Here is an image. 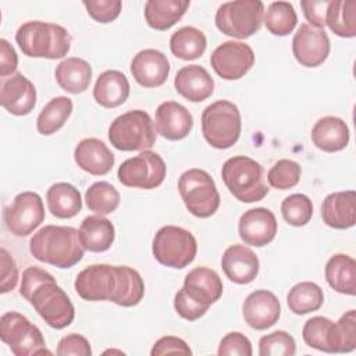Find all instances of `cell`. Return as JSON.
<instances>
[{
  "label": "cell",
  "instance_id": "cell-39",
  "mask_svg": "<svg viewBox=\"0 0 356 356\" xmlns=\"http://www.w3.org/2000/svg\"><path fill=\"white\" fill-rule=\"evenodd\" d=\"M331 353H348L356 348V310L350 309L332 324L330 337Z\"/></svg>",
  "mask_w": 356,
  "mask_h": 356
},
{
  "label": "cell",
  "instance_id": "cell-32",
  "mask_svg": "<svg viewBox=\"0 0 356 356\" xmlns=\"http://www.w3.org/2000/svg\"><path fill=\"white\" fill-rule=\"evenodd\" d=\"M49 211L57 218H72L82 209L79 191L68 182L53 184L46 192Z\"/></svg>",
  "mask_w": 356,
  "mask_h": 356
},
{
  "label": "cell",
  "instance_id": "cell-41",
  "mask_svg": "<svg viewBox=\"0 0 356 356\" xmlns=\"http://www.w3.org/2000/svg\"><path fill=\"white\" fill-rule=\"evenodd\" d=\"M332 324L334 321L321 316L309 318L302 328V337L306 345L317 350L331 353L330 337H331Z\"/></svg>",
  "mask_w": 356,
  "mask_h": 356
},
{
  "label": "cell",
  "instance_id": "cell-12",
  "mask_svg": "<svg viewBox=\"0 0 356 356\" xmlns=\"http://www.w3.org/2000/svg\"><path fill=\"white\" fill-rule=\"evenodd\" d=\"M165 174L167 167L161 156L152 150H143L121 163L117 178L128 188L154 189L163 184Z\"/></svg>",
  "mask_w": 356,
  "mask_h": 356
},
{
  "label": "cell",
  "instance_id": "cell-24",
  "mask_svg": "<svg viewBox=\"0 0 356 356\" xmlns=\"http://www.w3.org/2000/svg\"><path fill=\"white\" fill-rule=\"evenodd\" d=\"M182 288L195 302L210 307L221 298L224 286L220 275L214 270L196 267L185 275Z\"/></svg>",
  "mask_w": 356,
  "mask_h": 356
},
{
  "label": "cell",
  "instance_id": "cell-38",
  "mask_svg": "<svg viewBox=\"0 0 356 356\" xmlns=\"http://www.w3.org/2000/svg\"><path fill=\"white\" fill-rule=\"evenodd\" d=\"M85 203L90 211L106 216L120 206V192L110 182L99 181L86 189Z\"/></svg>",
  "mask_w": 356,
  "mask_h": 356
},
{
  "label": "cell",
  "instance_id": "cell-29",
  "mask_svg": "<svg viewBox=\"0 0 356 356\" xmlns=\"http://www.w3.org/2000/svg\"><path fill=\"white\" fill-rule=\"evenodd\" d=\"M115 229L110 220L102 216H88L79 227V239L85 250L100 253L111 248Z\"/></svg>",
  "mask_w": 356,
  "mask_h": 356
},
{
  "label": "cell",
  "instance_id": "cell-9",
  "mask_svg": "<svg viewBox=\"0 0 356 356\" xmlns=\"http://www.w3.org/2000/svg\"><path fill=\"white\" fill-rule=\"evenodd\" d=\"M264 4L259 0L222 3L216 13V26L227 36L246 39L261 28Z\"/></svg>",
  "mask_w": 356,
  "mask_h": 356
},
{
  "label": "cell",
  "instance_id": "cell-23",
  "mask_svg": "<svg viewBox=\"0 0 356 356\" xmlns=\"http://www.w3.org/2000/svg\"><path fill=\"white\" fill-rule=\"evenodd\" d=\"M321 218L325 225L335 229L353 227L356 222L355 191H341L327 195L321 204Z\"/></svg>",
  "mask_w": 356,
  "mask_h": 356
},
{
  "label": "cell",
  "instance_id": "cell-50",
  "mask_svg": "<svg viewBox=\"0 0 356 356\" xmlns=\"http://www.w3.org/2000/svg\"><path fill=\"white\" fill-rule=\"evenodd\" d=\"M330 0H305L300 3L303 14L312 26L323 29L325 26V13Z\"/></svg>",
  "mask_w": 356,
  "mask_h": 356
},
{
  "label": "cell",
  "instance_id": "cell-19",
  "mask_svg": "<svg viewBox=\"0 0 356 356\" xmlns=\"http://www.w3.org/2000/svg\"><path fill=\"white\" fill-rule=\"evenodd\" d=\"M193 128L191 111L172 100L163 102L156 108L154 129L168 140H181L189 135Z\"/></svg>",
  "mask_w": 356,
  "mask_h": 356
},
{
  "label": "cell",
  "instance_id": "cell-4",
  "mask_svg": "<svg viewBox=\"0 0 356 356\" xmlns=\"http://www.w3.org/2000/svg\"><path fill=\"white\" fill-rule=\"evenodd\" d=\"M70 32L53 22L28 21L15 33V42L21 51L33 58H61L71 49Z\"/></svg>",
  "mask_w": 356,
  "mask_h": 356
},
{
  "label": "cell",
  "instance_id": "cell-36",
  "mask_svg": "<svg viewBox=\"0 0 356 356\" xmlns=\"http://www.w3.org/2000/svg\"><path fill=\"white\" fill-rule=\"evenodd\" d=\"M323 289L316 282L310 281H303L293 285L286 295L289 310L298 316L318 310L323 306Z\"/></svg>",
  "mask_w": 356,
  "mask_h": 356
},
{
  "label": "cell",
  "instance_id": "cell-18",
  "mask_svg": "<svg viewBox=\"0 0 356 356\" xmlns=\"http://www.w3.org/2000/svg\"><path fill=\"white\" fill-rule=\"evenodd\" d=\"M131 74L140 86L157 88L168 78L170 61L164 53L156 49H145L134 56Z\"/></svg>",
  "mask_w": 356,
  "mask_h": 356
},
{
  "label": "cell",
  "instance_id": "cell-44",
  "mask_svg": "<svg viewBox=\"0 0 356 356\" xmlns=\"http://www.w3.org/2000/svg\"><path fill=\"white\" fill-rule=\"evenodd\" d=\"M88 14L100 24L114 21L120 13L122 3L120 0H89L82 3Z\"/></svg>",
  "mask_w": 356,
  "mask_h": 356
},
{
  "label": "cell",
  "instance_id": "cell-11",
  "mask_svg": "<svg viewBox=\"0 0 356 356\" xmlns=\"http://www.w3.org/2000/svg\"><path fill=\"white\" fill-rule=\"evenodd\" d=\"M0 338L15 356L51 355L40 330L18 312H7L1 316Z\"/></svg>",
  "mask_w": 356,
  "mask_h": 356
},
{
  "label": "cell",
  "instance_id": "cell-51",
  "mask_svg": "<svg viewBox=\"0 0 356 356\" xmlns=\"http://www.w3.org/2000/svg\"><path fill=\"white\" fill-rule=\"evenodd\" d=\"M18 65V57L14 47L6 39H0V76L15 74Z\"/></svg>",
  "mask_w": 356,
  "mask_h": 356
},
{
  "label": "cell",
  "instance_id": "cell-40",
  "mask_svg": "<svg viewBox=\"0 0 356 356\" xmlns=\"http://www.w3.org/2000/svg\"><path fill=\"white\" fill-rule=\"evenodd\" d=\"M281 214L289 225L303 227L312 220L313 203L303 193H292L282 200Z\"/></svg>",
  "mask_w": 356,
  "mask_h": 356
},
{
  "label": "cell",
  "instance_id": "cell-2",
  "mask_svg": "<svg viewBox=\"0 0 356 356\" xmlns=\"http://www.w3.org/2000/svg\"><path fill=\"white\" fill-rule=\"evenodd\" d=\"M19 293L51 328H65L75 317L68 295L58 286L56 278L40 267L31 266L24 270Z\"/></svg>",
  "mask_w": 356,
  "mask_h": 356
},
{
  "label": "cell",
  "instance_id": "cell-34",
  "mask_svg": "<svg viewBox=\"0 0 356 356\" xmlns=\"http://www.w3.org/2000/svg\"><path fill=\"white\" fill-rule=\"evenodd\" d=\"M207 46L204 33L195 26H182L170 38V49L172 54L181 60L199 58Z\"/></svg>",
  "mask_w": 356,
  "mask_h": 356
},
{
  "label": "cell",
  "instance_id": "cell-17",
  "mask_svg": "<svg viewBox=\"0 0 356 356\" xmlns=\"http://www.w3.org/2000/svg\"><path fill=\"white\" fill-rule=\"evenodd\" d=\"M242 314L249 327L261 331L273 327L278 321L281 305L273 292L257 289L246 296L242 305Z\"/></svg>",
  "mask_w": 356,
  "mask_h": 356
},
{
  "label": "cell",
  "instance_id": "cell-14",
  "mask_svg": "<svg viewBox=\"0 0 356 356\" xmlns=\"http://www.w3.org/2000/svg\"><path fill=\"white\" fill-rule=\"evenodd\" d=\"M210 64L216 74L225 81L241 79L254 64L252 47L243 42H222L210 56Z\"/></svg>",
  "mask_w": 356,
  "mask_h": 356
},
{
  "label": "cell",
  "instance_id": "cell-3",
  "mask_svg": "<svg viewBox=\"0 0 356 356\" xmlns=\"http://www.w3.org/2000/svg\"><path fill=\"white\" fill-rule=\"evenodd\" d=\"M31 254L58 268H70L83 257L79 229L67 225H44L29 241Z\"/></svg>",
  "mask_w": 356,
  "mask_h": 356
},
{
  "label": "cell",
  "instance_id": "cell-8",
  "mask_svg": "<svg viewBox=\"0 0 356 356\" xmlns=\"http://www.w3.org/2000/svg\"><path fill=\"white\" fill-rule=\"evenodd\" d=\"M178 192L186 210L199 218L213 216L220 207V193L211 175L200 168H191L181 174Z\"/></svg>",
  "mask_w": 356,
  "mask_h": 356
},
{
  "label": "cell",
  "instance_id": "cell-10",
  "mask_svg": "<svg viewBox=\"0 0 356 356\" xmlns=\"http://www.w3.org/2000/svg\"><path fill=\"white\" fill-rule=\"evenodd\" d=\"M152 252L160 264L171 268H184L195 260L197 243L188 229L177 225H164L153 238Z\"/></svg>",
  "mask_w": 356,
  "mask_h": 356
},
{
  "label": "cell",
  "instance_id": "cell-22",
  "mask_svg": "<svg viewBox=\"0 0 356 356\" xmlns=\"http://www.w3.org/2000/svg\"><path fill=\"white\" fill-rule=\"evenodd\" d=\"M76 165L90 175H106L114 165V154L107 145L97 138L82 139L74 150Z\"/></svg>",
  "mask_w": 356,
  "mask_h": 356
},
{
  "label": "cell",
  "instance_id": "cell-6",
  "mask_svg": "<svg viewBox=\"0 0 356 356\" xmlns=\"http://www.w3.org/2000/svg\"><path fill=\"white\" fill-rule=\"evenodd\" d=\"M242 122L236 104L229 100H217L202 113V134L214 149H228L241 136Z\"/></svg>",
  "mask_w": 356,
  "mask_h": 356
},
{
  "label": "cell",
  "instance_id": "cell-5",
  "mask_svg": "<svg viewBox=\"0 0 356 356\" xmlns=\"http://www.w3.org/2000/svg\"><path fill=\"white\" fill-rule=\"evenodd\" d=\"M221 177L231 195L239 202H259L268 193L263 165L248 156L228 159L222 164Z\"/></svg>",
  "mask_w": 356,
  "mask_h": 356
},
{
  "label": "cell",
  "instance_id": "cell-16",
  "mask_svg": "<svg viewBox=\"0 0 356 356\" xmlns=\"http://www.w3.org/2000/svg\"><path fill=\"white\" fill-rule=\"evenodd\" d=\"M241 239L250 246L261 248L268 245L277 234V220L271 210L256 207L245 211L238 222Z\"/></svg>",
  "mask_w": 356,
  "mask_h": 356
},
{
  "label": "cell",
  "instance_id": "cell-46",
  "mask_svg": "<svg viewBox=\"0 0 356 356\" xmlns=\"http://www.w3.org/2000/svg\"><path fill=\"white\" fill-rule=\"evenodd\" d=\"M174 307H175V312L178 313V316H181L182 318H185L188 321H195V320L200 318L209 310V306H204V305H200V303L195 302L185 292L184 288H181L175 293V296H174Z\"/></svg>",
  "mask_w": 356,
  "mask_h": 356
},
{
  "label": "cell",
  "instance_id": "cell-15",
  "mask_svg": "<svg viewBox=\"0 0 356 356\" xmlns=\"http://www.w3.org/2000/svg\"><path fill=\"white\" fill-rule=\"evenodd\" d=\"M330 39L324 29L302 24L292 39V53L299 64L314 68L323 64L330 54Z\"/></svg>",
  "mask_w": 356,
  "mask_h": 356
},
{
  "label": "cell",
  "instance_id": "cell-7",
  "mask_svg": "<svg viewBox=\"0 0 356 356\" xmlns=\"http://www.w3.org/2000/svg\"><path fill=\"white\" fill-rule=\"evenodd\" d=\"M108 140L122 152L149 150L156 142L154 122L143 110L127 111L110 124Z\"/></svg>",
  "mask_w": 356,
  "mask_h": 356
},
{
  "label": "cell",
  "instance_id": "cell-31",
  "mask_svg": "<svg viewBox=\"0 0 356 356\" xmlns=\"http://www.w3.org/2000/svg\"><path fill=\"white\" fill-rule=\"evenodd\" d=\"M325 280L328 285L343 295L356 293V261L353 257L337 253L325 264Z\"/></svg>",
  "mask_w": 356,
  "mask_h": 356
},
{
  "label": "cell",
  "instance_id": "cell-37",
  "mask_svg": "<svg viewBox=\"0 0 356 356\" xmlns=\"http://www.w3.org/2000/svg\"><path fill=\"white\" fill-rule=\"evenodd\" d=\"M264 25L267 31L275 36L289 35L296 24L298 15L289 1H274L264 11Z\"/></svg>",
  "mask_w": 356,
  "mask_h": 356
},
{
  "label": "cell",
  "instance_id": "cell-13",
  "mask_svg": "<svg viewBox=\"0 0 356 356\" xmlns=\"http://www.w3.org/2000/svg\"><path fill=\"white\" fill-rule=\"evenodd\" d=\"M44 220V206L36 192H21L4 209V224L15 236H26Z\"/></svg>",
  "mask_w": 356,
  "mask_h": 356
},
{
  "label": "cell",
  "instance_id": "cell-42",
  "mask_svg": "<svg viewBox=\"0 0 356 356\" xmlns=\"http://www.w3.org/2000/svg\"><path fill=\"white\" fill-rule=\"evenodd\" d=\"M300 174H302V168L296 161L289 159H282V160H278L268 170L267 181L273 188L285 191L298 185L300 179Z\"/></svg>",
  "mask_w": 356,
  "mask_h": 356
},
{
  "label": "cell",
  "instance_id": "cell-21",
  "mask_svg": "<svg viewBox=\"0 0 356 356\" xmlns=\"http://www.w3.org/2000/svg\"><path fill=\"white\" fill-rule=\"evenodd\" d=\"M259 257L245 245H232L225 249L221 257V268L227 278L235 284H249L259 274Z\"/></svg>",
  "mask_w": 356,
  "mask_h": 356
},
{
  "label": "cell",
  "instance_id": "cell-25",
  "mask_svg": "<svg viewBox=\"0 0 356 356\" xmlns=\"http://www.w3.org/2000/svg\"><path fill=\"white\" fill-rule=\"evenodd\" d=\"M175 90L186 100L199 103L211 96L214 81L202 65L191 64L182 67L174 79Z\"/></svg>",
  "mask_w": 356,
  "mask_h": 356
},
{
  "label": "cell",
  "instance_id": "cell-30",
  "mask_svg": "<svg viewBox=\"0 0 356 356\" xmlns=\"http://www.w3.org/2000/svg\"><path fill=\"white\" fill-rule=\"evenodd\" d=\"M189 0H147L145 3V19L156 31H167L186 13Z\"/></svg>",
  "mask_w": 356,
  "mask_h": 356
},
{
  "label": "cell",
  "instance_id": "cell-28",
  "mask_svg": "<svg viewBox=\"0 0 356 356\" xmlns=\"http://www.w3.org/2000/svg\"><path fill=\"white\" fill-rule=\"evenodd\" d=\"M58 86L72 95L85 92L92 81V67L88 61L79 57H67L54 71Z\"/></svg>",
  "mask_w": 356,
  "mask_h": 356
},
{
  "label": "cell",
  "instance_id": "cell-1",
  "mask_svg": "<svg viewBox=\"0 0 356 356\" xmlns=\"http://www.w3.org/2000/svg\"><path fill=\"white\" fill-rule=\"evenodd\" d=\"M74 286L83 300H108L124 307L136 306L145 295L140 274L128 266L92 264L76 275Z\"/></svg>",
  "mask_w": 356,
  "mask_h": 356
},
{
  "label": "cell",
  "instance_id": "cell-35",
  "mask_svg": "<svg viewBox=\"0 0 356 356\" xmlns=\"http://www.w3.org/2000/svg\"><path fill=\"white\" fill-rule=\"evenodd\" d=\"M72 100L67 96L53 97L39 113L36 118V129L42 135L56 134L70 118L72 113Z\"/></svg>",
  "mask_w": 356,
  "mask_h": 356
},
{
  "label": "cell",
  "instance_id": "cell-27",
  "mask_svg": "<svg viewBox=\"0 0 356 356\" xmlns=\"http://www.w3.org/2000/svg\"><path fill=\"white\" fill-rule=\"evenodd\" d=\"M129 96V82L127 76L117 70H107L99 75L93 88V97L97 104L106 108H114L125 103Z\"/></svg>",
  "mask_w": 356,
  "mask_h": 356
},
{
  "label": "cell",
  "instance_id": "cell-20",
  "mask_svg": "<svg viewBox=\"0 0 356 356\" xmlns=\"http://www.w3.org/2000/svg\"><path fill=\"white\" fill-rule=\"evenodd\" d=\"M0 104L13 115H26L36 104V89L21 72L1 82Z\"/></svg>",
  "mask_w": 356,
  "mask_h": 356
},
{
  "label": "cell",
  "instance_id": "cell-43",
  "mask_svg": "<svg viewBox=\"0 0 356 356\" xmlns=\"http://www.w3.org/2000/svg\"><path fill=\"white\" fill-rule=\"evenodd\" d=\"M296 353V343L291 334L278 330L267 334L259 341L260 356H292Z\"/></svg>",
  "mask_w": 356,
  "mask_h": 356
},
{
  "label": "cell",
  "instance_id": "cell-33",
  "mask_svg": "<svg viewBox=\"0 0 356 356\" xmlns=\"http://www.w3.org/2000/svg\"><path fill=\"white\" fill-rule=\"evenodd\" d=\"M325 25L341 38L356 36V1L330 0L325 13Z\"/></svg>",
  "mask_w": 356,
  "mask_h": 356
},
{
  "label": "cell",
  "instance_id": "cell-48",
  "mask_svg": "<svg viewBox=\"0 0 356 356\" xmlns=\"http://www.w3.org/2000/svg\"><path fill=\"white\" fill-rule=\"evenodd\" d=\"M192 355V350L189 348V345L174 335H165L161 337L160 339H157L150 350L152 356H163V355Z\"/></svg>",
  "mask_w": 356,
  "mask_h": 356
},
{
  "label": "cell",
  "instance_id": "cell-49",
  "mask_svg": "<svg viewBox=\"0 0 356 356\" xmlns=\"http://www.w3.org/2000/svg\"><path fill=\"white\" fill-rule=\"evenodd\" d=\"M0 264H1L0 292L7 293L13 291L18 282V268L11 254L4 248L0 249Z\"/></svg>",
  "mask_w": 356,
  "mask_h": 356
},
{
  "label": "cell",
  "instance_id": "cell-26",
  "mask_svg": "<svg viewBox=\"0 0 356 356\" xmlns=\"http://www.w3.org/2000/svg\"><path fill=\"white\" fill-rule=\"evenodd\" d=\"M312 142L323 152L334 153L345 149L349 143V128L346 122L334 115L320 118L312 128Z\"/></svg>",
  "mask_w": 356,
  "mask_h": 356
},
{
  "label": "cell",
  "instance_id": "cell-47",
  "mask_svg": "<svg viewBox=\"0 0 356 356\" xmlns=\"http://www.w3.org/2000/svg\"><path fill=\"white\" fill-rule=\"evenodd\" d=\"M58 356H90L92 348L89 341L81 334H68L63 337L57 345Z\"/></svg>",
  "mask_w": 356,
  "mask_h": 356
},
{
  "label": "cell",
  "instance_id": "cell-45",
  "mask_svg": "<svg viewBox=\"0 0 356 356\" xmlns=\"http://www.w3.org/2000/svg\"><path fill=\"white\" fill-rule=\"evenodd\" d=\"M217 353L220 356H252V343L242 332H228L220 341Z\"/></svg>",
  "mask_w": 356,
  "mask_h": 356
}]
</instances>
